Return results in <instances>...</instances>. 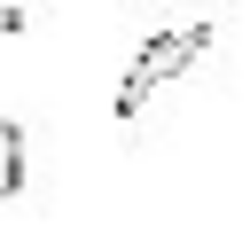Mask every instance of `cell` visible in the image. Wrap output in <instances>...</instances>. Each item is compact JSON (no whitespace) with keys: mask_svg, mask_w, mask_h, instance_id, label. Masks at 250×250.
I'll return each instance as SVG.
<instances>
[{"mask_svg":"<svg viewBox=\"0 0 250 250\" xmlns=\"http://www.w3.org/2000/svg\"><path fill=\"white\" fill-rule=\"evenodd\" d=\"M211 47V23H172V31H156L133 62H125V78H117V125H133L141 109H148V94H164L172 78H188V62Z\"/></svg>","mask_w":250,"mask_h":250,"instance_id":"6da1fadb","label":"cell"},{"mask_svg":"<svg viewBox=\"0 0 250 250\" xmlns=\"http://www.w3.org/2000/svg\"><path fill=\"white\" fill-rule=\"evenodd\" d=\"M16 188H23V133L0 117V203H8Z\"/></svg>","mask_w":250,"mask_h":250,"instance_id":"7a4b0ae2","label":"cell"},{"mask_svg":"<svg viewBox=\"0 0 250 250\" xmlns=\"http://www.w3.org/2000/svg\"><path fill=\"white\" fill-rule=\"evenodd\" d=\"M16 23H23V16H16V8H8V0H0V31H16Z\"/></svg>","mask_w":250,"mask_h":250,"instance_id":"3957f363","label":"cell"}]
</instances>
